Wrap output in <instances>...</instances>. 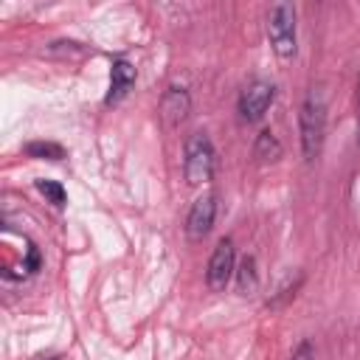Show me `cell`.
Returning a JSON list of instances; mask_svg holds the SVG:
<instances>
[{
	"mask_svg": "<svg viewBox=\"0 0 360 360\" xmlns=\"http://www.w3.org/2000/svg\"><path fill=\"white\" fill-rule=\"evenodd\" d=\"M25 155L28 158H39V160H62L65 158V149L53 141H31L25 146Z\"/></svg>",
	"mask_w": 360,
	"mask_h": 360,
	"instance_id": "8fae6325",
	"label": "cell"
},
{
	"mask_svg": "<svg viewBox=\"0 0 360 360\" xmlns=\"http://www.w3.org/2000/svg\"><path fill=\"white\" fill-rule=\"evenodd\" d=\"M273 96H276V90L267 82L248 84L242 90V96H239V112H242V118L245 121H259L267 112V107L273 104Z\"/></svg>",
	"mask_w": 360,
	"mask_h": 360,
	"instance_id": "5b68a950",
	"label": "cell"
},
{
	"mask_svg": "<svg viewBox=\"0 0 360 360\" xmlns=\"http://www.w3.org/2000/svg\"><path fill=\"white\" fill-rule=\"evenodd\" d=\"M253 158H259L262 163H276L278 158H281V143L276 141V135L273 132H259V138H256V146H253Z\"/></svg>",
	"mask_w": 360,
	"mask_h": 360,
	"instance_id": "9c48e42d",
	"label": "cell"
},
{
	"mask_svg": "<svg viewBox=\"0 0 360 360\" xmlns=\"http://www.w3.org/2000/svg\"><path fill=\"white\" fill-rule=\"evenodd\" d=\"M188 107H191V101H188V93L183 87H169L166 96H163V101H160V112H163L166 124H172V127L186 118Z\"/></svg>",
	"mask_w": 360,
	"mask_h": 360,
	"instance_id": "ba28073f",
	"label": "cell"
},
{
	"mask_svg": "<svg viewBox=\"0 0 360 360\" xmlns=\"http://www.w3.org/2000/svg\"><path fill=\"white\" fill-rule=\"evenodd\" d=\"M298 127H301V149L307 160H315L321 146H323V132H326V107L318 96H309L301 104L298 112Z\"/></svg>",
	"mask_w": 360,
	"mask_h": 360,
	"instance_id": "6da1fadb",
	"label": "cell"
},
{
	"mask_svg": "<svg viewBox=\"0 0 360 360\" xmlns=\"http://www.w3.org/2000/svg\"><path fill=\"white\" fill-rule=\"evenodd\" d=\"M132 84H135V68L127 59H115L112 70H110V93H107L104 104H118L129 93Z\"/></svg>",
	"mask_w": 360,
	"mask_h": 360,
	"instance_id": "52a82bcc",
	"label": "cell"
},
{
	"mask_svg": "<svg viewBox=\"0 0 360 360\" xmlns=\"http://www.w3.org/2000/svg\"><path fill=\"white\" fill-rule=\"evenodd\" d=\"M236 284L242 292H253L259 287V273H256V259L253 256H245L236 267Z\"/></svg>",
	"mask_w": 360,
	"mask_h": 360,
	"instance_id": "30bf717a",
	"label": "cell"
},
{
	"mask_svg": "<svg viewBox=\"0 0 360 360\" xmlns=\"http://www.w3.org/2000/svg\"><path fill=\"white\" fill-rule=\"evenodd\" d=\"M267 34L273 42V51L281 59L295 56V8L290 3H276L267 11Z\"/></svg>",
	"mask_w": 360,
	"mask_h": 360,
	"instance_id": "3957f363",
	"label": "cell"
},
{
	"mask_svg": "<svg viewBox=\"0 0 360 360\" xmlns=\"http://www.w3.org/2000/svg\"><path fill=\"white\" fill-rule=\"evenodd\" d=\"M357 143H360V112H357Z\"/></svg>",
	"mask_w": 360,
	"mask_h": 360,
	"instance_id": "5bb4252c",
	"label": "cell"
},
{
	"mask_svg": "<svg viewBox=\"0 0 360 360\" xmlns=\"http://www.w3.org/2000/svg\"><path fill=\"white\" fill-rule=\"evenodd\" d=\"M290 360H315L312 343H309V340H301V343H298V349L292 352V357H290Z\"/></svg>",
	"mask_w": 360,
	"mask_h": 360,
	"instance_id": "4fadbf2b",
	"label": "cell"
},
{
	"mask_svg": "<svg viewBox=\"0 0 360 360\" xmlns=\"http://www.w3.org/2000/svg\"><path fill=\"white\" fill-rule=\"evenodd\" d=\"M37 188H39V194H45V200H48V202H53L56 208H62V205H65V200H68L65 188H62L56 180H37Z\"/></svg>",
	"mask_w": 360,
	"mask_h": 360,
	"instance_id": "7c38bea8",
	"label": "cell"
},
{
	"mask_svg": "<svg viewBox=\"0 0 360 360\" xmlns=\"http://www.w3.org/2000/svg\"><path fill=\"white\" fill-rule=\"evenodd\" d=\"M214 217H217V200L214 194H202L194 200L191 211H188V219H186V233L191 242H200L202 236H208L211 225H214Z\"/></svg>",
	"mask_w": 360,
	"mask_h": 360,
	"instance_id": "8992f818",
	"label": "cell"
},
{
	"mask_svg": "<svg viewBox=\"0 0 360 360\" xmlns=\"http://www.w3.org/2000/svg\"><path fill=\"white\" fill-rule=\"evenodd\" d=\"M236 273V250L231 239H219L211 259H208V270H205V281L214 292H222L231 281V276Z\"/></svg>",
	"mask_w": 360,
	"mask_h": 360,
	"instance_id": "277c9868",
	"label": "cell"
},
{
	"mask_svg": "<svg viewBox=\"0 0 360 360\" xmlns=\"http://www.w3.org/2000/svg\"><path fill=\"white\" fill-rule=\"evenodd\" d=\"M214 163H217V152H214L211 138H208L205 132H194V135L186 141V158H183L186 180H188L191 186H200V183L211 180Z\"/></svg>",
	"mask_w": 360,
	"mask_h": 360,
	"instance_id": "7a4b0ae2",
	"label": "cell"
}]
</instances>
